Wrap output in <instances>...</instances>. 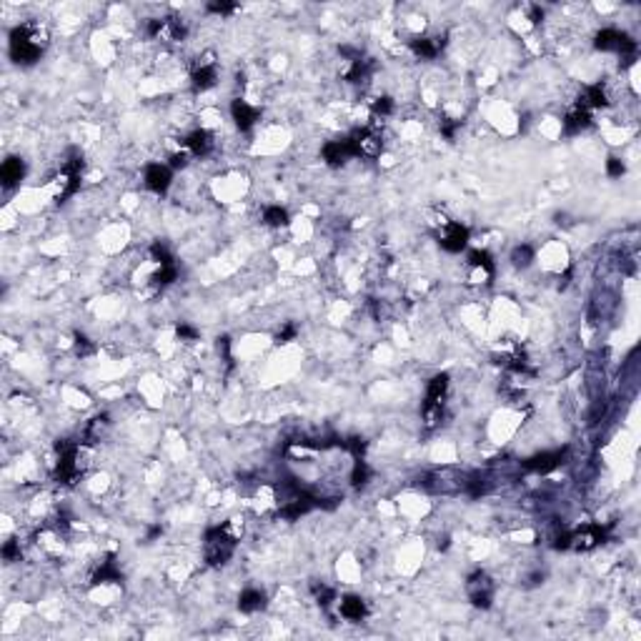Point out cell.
<instances>
[{"instance_id":"cell-1","label":"cell","mask_w":641,"mask_h":641,"mask_svg":"<svg viewBox=\"0 0 641 641\" xmlns=\"http://www.w3.org/2000/svg\"><path fill=\"white\" fill-rule=\"evenodd\" d=\"M43 48H46V35L38 25L23 23L13 28L11 33V58L15 63L30 65L35 60H40L43 56Z\"/></svg>"},{"instance_id":"cell-2","label":"cell","mask_w":641,"mask_h":641,"mask_svg":"<svg viewBox=\"0 0 641 641\" xmlns=\"http://www.w3.org/2000/svg\"><path fill=\"white\" fill-rule=\"evenodd\" d=\"M235 544H238V536L233 533L231 524L208 529L206 536H203V559H206L208 566H224L233 556Z\"/></svg>"},{"instance_id":"cell-3","label":"cell","mask_w":641,"mask_h":641,"mask_svg":"<svg viewBox=\"0 0 641 641\" xmlns=\"http://www.w3.org/2000/svg\"><path fill=\"white\" fill-rule=\"evenodd\" d=\"M607 538V526L601 524H584V526L569 531V549L571 551H591Z\"/></svg>"},{"instance_id":"cell-4","label":"cell","mask_w":641,"mask_h":641,"mask_svg":"<svg viewBox=\"0 0 641 641\" xmlns=\"http://www.w3.org/2000/svg\"><path fill=\"white\" fill-rule=\"evenodd\" d=\"M469 238H471L469 228H466L464 224H458V221H446V224L439 228V246L446 253L466 251Z\"/></svg>"},{"instance_id":"cell-5","label":"cell","mask_w":641,"mask_h":641,"mask_svg":"<svg viewBox=\"0 0 641 641\" xmlns=\"http://www.w3.org/2000/svg\"><path fill=\"white\" fill-rule=\"evenodd\" d=\"M466 591L476 609H488L493 601V581L484 571H474L466 578Z\"/></svg>"},{"instance_id":"cell-6","label":"cell","mask_w":641,"mask_h":641,"mask_svg":"<svg viewBox=\"0 0 641 641\" xmlns=\"http://www.w3.org/2000/svg\"><path fill=\"white\" fill-rule=\"evenodd\" d=\"M566 453L569 448H554V451L536 453V456L524 461V469L533 471V474H551V471H556L559 466L566 464Z\"/></svg>"},{"instance_id":"cell-7","label":"cell","mask_w":641,"mask_h":641,"mask_svg":"<svg viewBox=\"0 0 641 641\" xmlns=\"http://www.w3.org/2000/svg\"><path fill=\"white\" fill-rule=\"evenodd\" d=\"M173 181V168L168 163H148L143 171V183L148 190H153L155 195H163L171 188Z\"/></svg>"},{"instance_id":"cell-8","label":"cell","mask_w":641,"mask_h":641,"mask_svg":"<svg viewBox=\"0 0 641 641\" xmlns=\"http://www.w3.org/2000/svg\"><path fill=\"white\" fill-rule=\"evenodd\" d=\"M190 83H193L195 91H211L213 86L218 83V65L216 60H213V56L208 53L203 60H198L193 68V73H190Z\"/></svg>"},{"instance_id":"cell-9","label":"cell","mask_w":641,"mask_h":641,"mask_svg":"<svg viewBox=\"0 0 641 641\" xmlns=\"http://www.w3.org/2000/svg\"><path fill=\"white\" fill-rule=\"evenodd\" d=\"M591 118H594V110H589L581 101H576V105H571L569 113L564 115L561 126H564V133H566V136H576V133L586 131V128L591 126Z\"/></svg>"},{"instance_id":"cell-10","label":"cell","mask_w":641,"mask_h":641,"mask_svg":"<svg viewBox=\"0 0 641 641\" xmlns=\"http://www.w3.org/2000/svg\"><path fill=\"white\" fill-rule=\"evenodd\" d=\"M258 108L256 105H251L248 101H243V98H233V103H231V118H233L235 128L238 131H251L253 126L258 123Z\"/></svg>"},{"instance_id":"cell-11","label":"cell","mask_w":641,"mask_h":641,"mask_svg":"<svg viewBox=\"0 0 641 641\" xmlns=\"http://www.w3.org/2000/svg\"><path fill=\"white\" fill-rule=\"evenodd\" d=\"M320 155H323V160H326L328 166H333V168L344 166L346 160L356 158L349 138H341V141H328V143L323 145V150H320Z\"/></svg>"},{"instance_id":"cell-12","label":"cell","mask_w":641,"mask_h":641,"mask_svg":"<svg viewBox=\"0 0 641 641\" xmlns=\"http://www.w3.org/2000/svg\"><path fill=\"white\" fill-rule=\"evenodd\" d=\"M183 150H188L190 155H195V158H200V155H208L213 148V136L206 131V128H195V131H190L188 136L183 138Z\"/></svg>"},{"instance_id":"cell-13","label":"cell","mask_w":641,"mask_h":641,"mask_svg":"<svg viewBox=\"0 0 641 641\" xmlns=\"http://www.w3.org/2000/svg\"><path fill=\"white\" fill-rule=\"evenodd\" d=\"M448 394V373H436L426 386L424 406H443V399Z\"/></svg>"},{"instance_id":"cell-14","label":"cell","mask_w":641,"mask_h":641,"mask_svg":"<svg viewBox=\"0 0 641 641\" xmlns=\"http://www.w3.org/2000/svg\"><path fill=\"white\" fill-rule=\"evenodd\" d=\"M469 266L481 276V278H491L493 271H496V264H493V256L486 251V248H471L469 256H466Z\"/></svg>"},{"instance_id":"cell-15","label":"cell","mask_w":641,"mask_h":641,"mask_svg":"<svg viewBox=\"0 0 641 641\" xmlns=\"http://www.w3.org/2000/svg\"><path fill=\"white\" fill-rule=\"evenodd\" d=\"M338 611H341V616L346 619V621H363L368 614V607L366 601L361 599V596H344V599L338 601Z\"/></svg>"},{"instance_id":"cell-16","label":"cell","mask_w":641,"mask_h":641,"mask_svg":"<svg viewBox=\"0 0 641 641\" xmlns=\"http://www.w3.org/2000/svg\"><path fill=\"white\" fill-rule=\"evenodd\" d=\"M25 178V160L23 158H8L0 166V181L6 188H13Z\"/></svg>"},{"instance_id":"cell-17","label":"cell","mask_w":641,"mask_h":641,"mask_svg":"<svg viewBox=\"0 0 641 641\" xmlns=\"http://www.w3.org/2000/svg\"><path fill=\"white\" fill-rule=\"evenodd\" d=\"M115 581H120L118 561H115L113 556H108V559L101 561V564H98V569L93 571L91 584L93 586H103V584H115Z\"/></svg>"},{"instance_id":"cell-18","label":"cell","mask_w":641,"mask_h":641,"mask_svg":"<svg viewBox=\"0 0 641 641\" xmlns=\"http://www.w3.org/2000/svg\"><path fill=\"white\" fill-rule=\"evenodd\" d=\"M408 46H411V53L416 58H421V60H434V58L441 53V48H443V40L441 38H413Z\"/></svg>"},{"instance_id":"cell-19","label":"cell","mask_w":641,"mask_h":641,"mask_svg":"<svg viewBox=\"0 0 641 641\" xmlns=\"http://www.w3.org/2000/svg\"><path fill=\"white\" fill-rule=\"evenodd\" d=\"M266 607V594L261 589H243L238 596V609L243 614H256Z\"/></svg>"},{"instance_id":"cell-20","label":"cell","mask_w":641,"mask_h":641,"mask_svg":"<svg viewBox=\"0 0 641 641\" xmlns=\"http://www.w3.org/2000/svg\"><path fill=\"white\" fill-rule=\"evenodd\" d=\"M108 426H110V418L105 416H96V418H91L86 424V429H83V443H96V441H101L105 436V431H108Z\"/></svg>"},{"instance_id":"cell-21","label":"cell","mask_w":641,"mask_h":641,"mask_svg":"<svg viewBox=\"0 0 641 641\" xmlns=\"http://www.w3.org/2000/svg\"><path fill=\"white\" fill-rule=\"evenodd\" d=\"M291 216L283 206H268L264 208V224L271 226V228H286Z\"/></svg>"},{"instance_id":"cell-22","label":"cell","mask_w":641,"mask_h":641,"mask_svg":"<svg viewBox=\"0 0 641 641\" xmlns=\"http://www.w3.org/2000/svg\"><path fill=\"white\" fill-rule=\"evenodd\" d=\"M368 481H371V466H368L363 458H356L354 469H351V486L361 488V486H366Z\"/></svg>"},{"instance_id":"cell-23","label":"cell","mask_w":641,"mask_h":641,"mask_svg":"<svg viewBox=\"0 0 641 641\" xmlns=\"http://www.w3.org/2000/svg\"><path fill=\"white\" fill-rule=\"evenodd\" d=\"M533 258H536V251H533L529 243H521V246H516L514 251H511V264H514L516 268H529Z\"/></svg>"},{"instance_id":"cell-24","label":"cell","mask_w":641,"mask_h":641,"mask_svg":"<svg viewBox=\"0 0 641 641\" xmlns=\"http://www.w3.org/2000/svg\"><path fill=\"white\" fill-rule=\"evenodd\" d=\"M311 591H313V596H316V601H318L320 609H328L333 601H336V591H333L331 586L323 584V581H320V584L316 581V584L311 586Z\"/></svg>"},{"instance_id":"cell-25","label":"cell","mask_w":641,"mask_h":641,"mask_svg":"<svg viewBox=\"0 0 641 641\" xmlns=\"http://www.w3.org/2000/svg\"><path fill=\"white\" fill-rule=\"evenodd\" d=\"M371 110H373V115H376V118H389V115L396 110L394 98H389V96L373 98V101H371Z\"/></svg>"},{"instance_id":"cell-26","label":"cell","mask_w":641,"mask_h":641,"mask_svg":"<svg viewBox=\"0 0 641 641\" xmlns=\"http://www.w3.org/2000/svg\"><path fill=\"white\" fill-rule=\"evenodd\" d=\"M73 346H75V354H78V356H88V354H93V351H96V346L91 344V338L80 336V333H75Z\"/></svg>"},{"instance_id":"cell-27","label":"cell","mask_w":641,"mask_h":641,"mask_svg":"<svg viewBox=\"0 0 641 641\" xmlns=\"http://www.w3.org/2000/svg\"><path fill=\"white\" fill-rule=\"evenodd\" d=\"M176 336L181 338V341H186V344L198 341V331H195L193 326H188V323H181V326L176 328Z\"/></svg>"},{"instance_id":"cell-28","label":"cell","mask_w":641,"mask_h":641,"mask_svg":"<svg viewBox=\"0 0 641 641\" xmlns=\"http://www.w3.org/2000/svg\"><path fill=\"white\" fill-rule=\"evenodd\" d=\"M607 173H609L611 178H621V176L626 173L624 160H621V158H614V155H611V158L607 160Z\"/></svg>"},{"instance_id":"cell-29","label":"cell","mask_w":641,"mask_h":641,"mask_svg":"<svg viewBox=\"0 0 641 641\" xmlns=\"http://www.w3.org/2000/svg\"><path fill=\"white\" fill-rule=\"evenodd\" d=\"M208 11L216 13V15H231V13L238 11L235 3H208Z\"/></svg>"},{"instance_id":"cell-30","label":"cell","mask_w":641,"mask_h":641,"mask_svg":"<svg viewBox=\"0 0 641 641\" xmlns=\"http://www.w3.org/2000/svg\"><path fill=\"white\" fill-rule=\"evenodd\" d=\"M3 556H6V561L20 559V544H15V541H6V546H3Z\"/></svg>"},{"instance_id":"cell-31","label":"cell","mask_w":641,"mask_h":641,"mask_svg":"<svg viewBox=\"0 0 641 641\" xmlns=\"http://www.w3.org/2000/svg\"><path fill=\"white\" fill-rule=\"evenodd\" d=\"M293 338H296V326H286L283 331H278V336H276V344H291Z\"/></svg>"}]
</instances>
